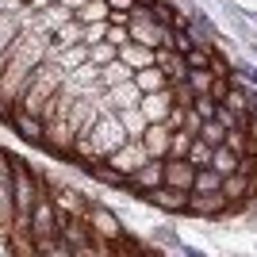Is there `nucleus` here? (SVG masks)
<instances>
[{
	"label": "nucleus",
	"mask_w": 257,
	"mask_h": 257,
	"mask_svg": "<svg viewBox=\"0 0 257 257\" xmlns=\"http://www.w3.org/2000/svg\"><path fill=\"white\" fill-rule=\"evenodd\" d=\"M88 0H0V123L50 158H92L104 107Z\"/></svg>",
	"instance_id": "obj_1"
},
{
	"label": "nucleus",
	"mask_w": 257,
	"mask_h": 257,
	"mask_svg": "<svg viewBox=\"0 0 257 257\" xmlns=\"http://www.w3.org/2000/svg\"><path fill=\"white\" fill-rule=\"evenodd\" d=\"M62 184L0 146V253H39L62 219Z\"/></svg>",
	"instance_id": "obj_2"
},
{
	"label": "nucleus",
	"mask_w": 257,
	"mask_h": 257,
	"mask_svg": "<svg viewBox=\"0 0 257 257\" xmlns=\"http://www.w3.org/2000/svg\"><path fill=\"white\" fill-rule=\"evenodd\" d=\"M161 181H165V158H150V161H142L139 169L127 177V192H135V196L146 200V192L161 188Z\"/></svg>",
	"instance_id": "obj_3"
},
{
	"label": "nucleus",
	"mask_w": 257,
	"mask_h": 257,
	"mask_svg": "<svg viewBox=\"0 0 257 257\" xmlns=\"http://www.w3.org/2000/svg\"><path fill=\"white\" fill-rule=\"evenodd\" d=\"M184 215H196V219H215V215H230L223 192H188V207Z\"/></svg>",
	"instance_id": "obj_4"
},
{
	"label": "nucleus",
	"mask_w": 257,
	"mask_h": 257,
	"mask_svg": "<svg viewBox=\"0 0 257 257\" xmlns=\"http://www.w3.org/2000/svg\"><path fill=\"white\" fill-rule=\"evenodd\" d=\"M139 107H142V115L150 119V123H165V115H169V107H173V85L154 88V92H142Z\"/></svg>",
	"instance_id": "obj_5"
},
{
	"label": "nucleus",
	"mask_w": 257,
	"mask_h": 257,
	"mask_svg": "<svg viewBox=\"0 0 257 257\" xmlns=\"http://www.w3.org/2000/svg\"><path fill=\"white\" fill-rule=\"evenodd\" d=\"M196 181V165L188 158H165V188H181V192H192Z\"/></svg>",
	"instance_id": "obj_6"
},
{
	"label": "nucleus",
	"mask_w": 257,
	"mask_h": 257,
	"mask_svg": "<svg viewBox=\"0 0 257 257\" xmlns=\"http://www.w3.org/2000/svg\"><path fill=\"white\" fill-rule=\"evenodd\" d=\"M146 204L161 207V211L169 215H184V207H188V192H181V188H154V192H146Z\"/></svg>",
	"instance_id": "obj_7"
},
{
	"label": "nucleus",
	"mask_w": 257,
	"mask_h": 257,
	"mask_svg": "<svg viewBox=\"0 0 257 257\" xmlns=\"http://www.w3.org/2000/svg\"><path fill=\"white\" fill-rule=\"evenodd\" d=\"M154 62L169 73V81H184V77H188V62H184V54L173 50V46H158V50H154Z\"/></svg>",
	"instance_id": "obj_8"
},
{
	"label": "nucleus",
	"mask_w": 257,
	"mask_h": 257,
	"mask_svg": "<svg viewBox=\"0 0 257 257\" xmlns=\"http://www.w3.org/2000/svg\"><path fill=\"white\" fill-rule=\"evenodd\" d=\"M169 135H173V131L165 127V123H150V127L142 131V146H146V154H150V158H169Z\"/></svg>",
	"instance_id": "obj_9"
},
{
	"label": "nucleus",
	"mask_w": 257,
	"mask_h": 257,
	"mask_svg": "<svg viewBox=\"0 0 257 257\" xmlns=\"http://www.w3.org/2000/svg\"><path fill=\"white\" fill-rule=\"evenodd\" d=\"M135 85H139L142 92H154V88H165V85H173V81L161 65H142V69H135Z\"/></svg>",
	"instance_id": "obj_10"
},
{
	"label": "nucleus",
	"mask_w": 257,
	"mask_h": 257,
	"mask_svg": "<svg viewBox=\"0 0 257 257\" xmlns=\"http://www.w3.org/2000/svg\"><path fill=\"white\" fill-rule=\"evenodd\" d=\"M154 50L158 46H142V43H127L123 50H119V58L131 65V69H142V65H158L154 62Z\"/></svg>",
	"instance_id": "obj_11"
},
{
	"label": "nucleus",
	"mask_w": 257,
	"mask_h": 257,
	"mask_svg": "<svg viewBox=\"0 0 257 257\" xmlns=\"http://www.w3.org/2000/svg\"><path fill=\"white\" fill-rule=\"evenodd\" d=\"M119 123H123V131H127L131 139H142V131L150 127V119L142 115V107H123V111H119Z\"/></svg>",
	"instance_id": "obj_12"
},
{
	"label": "nucleus",
	"mask_w": 257,
	"mask_h": 257,
	"mask_svg": "<svg viewBox=\"0 0 257 257\" xmlns=\"http://www.w3.org/2000/svg\"><path fill=\"white\" fill-rule=\"evenodd\" d=\"M219 184H223V173L211 169V165H200L196 181H192V192H219Z\"/></svg>",
	"instance_id": "obj_13"
},
{
	"label": "nucleus",
	"mask_w": 257,
	"mask_h": 257,
	"mask_svg": "<svg viewBox=\"0 0 257 257\" xmlns=\"http://www.w3.org/2000/svg\"><path fill=\"white\" fill-rule=\"evenodd\" d=\"M184 81H188V88H192V92H211L215 81H219V73H215L211 65H204V69H188V77H184Z\"/></svg>",
	"instance_id": "obj_14"
},
{
	"label": "nucleus",
	"mask_w": 257,
	"mask_h": 257,
	"mask_svg": "<svg viewBox=\"0 0 257 257\" xmlns=\"http://www.w3.org/2000/svg\"><path fill=\"white\" fill-rule=\"evenodd\" d=\"M238 165H242V158H238L230 146H223V142H219V146H215V154H211V169H219V173L226 177V173H234Z\"/></svg>",
	"instance_id": "obj_15"
},
{
	"label": "nucleus",
	"mask_w": 257,
	"mask_h": 257,
	"mask_svg": "<svg viewBox=\"0 0 257 257\" xmlns=\"http://www.w3.org/2000/svg\"><path fill=\"white\" fill-rule=\"evenodd\" d=\"M211 154H215V146H211V142H204L200 135H196V139H192V146H188V154H184V158H188V161L196 165V169H200V165H211Z\"/></svg>",
	"instance_id": "obj_16"
},
{
	"label": "nucleus",
	"mask_w": 257,
	"mask_h": 257,
	"mask_svg": "<svg viewBox=\"0 0 257 257\" xmlns=\"http://www.w3.org/2000/svg\"><path fill=\"white\" fill-rule=\"evenodd\" d=\"M211 50L215 46H188L184 50V62H188V69H204V65H211Z\"/></svg>",
	"instance_id": "obj_17"
},
{
	"label": "nucleus",
	"mask_w": 257,
	"mask_h": 257,
	"mask_svg": "<svg viewBox=\"0 0 257 257\" xmlns=\"http://www.w3.org/2000/svg\"><path fill=\"white\" fill-rule=\"evenodd\" d=\"M192 139H196V135H192V131H173V135H169V158H184V154H188V146H192Z\"/></svg>",
	"instance_id": "obj_18"
},
{
	"label": "nucleus",
	"mask_w": 257,
	"mask_h": 257,
	"mask_svg": "<svg viewBox=\"0 0 257 257\" xmlns=\"http://www.w3.org/2000/svg\"><path fill=\"white\" fill-rule=\"evenodd\" d=\"M196 135H200V139L204 142H211V146H219V142H223V123H219V119H204V123H200V131H196Z\"/></svg>",
	"instance_id": "obj_19"
},
{
	"label": "nucleus",
	"mask_w": 257,
	"mask_h": 257,
	"mask_svg": "<svg viewBox=\"0 0 257 257\" xmlns=\"http://www.w3.org/2000/svg\"><path fill=\"white\" fill-rule=\"evenodd\" d=\"M184 115H188V107L173 104V107H169V115H165V127H169V131H181V127H184Z\"/></svg>",
	"instance_id": "obj_20"
}]
</instances>
